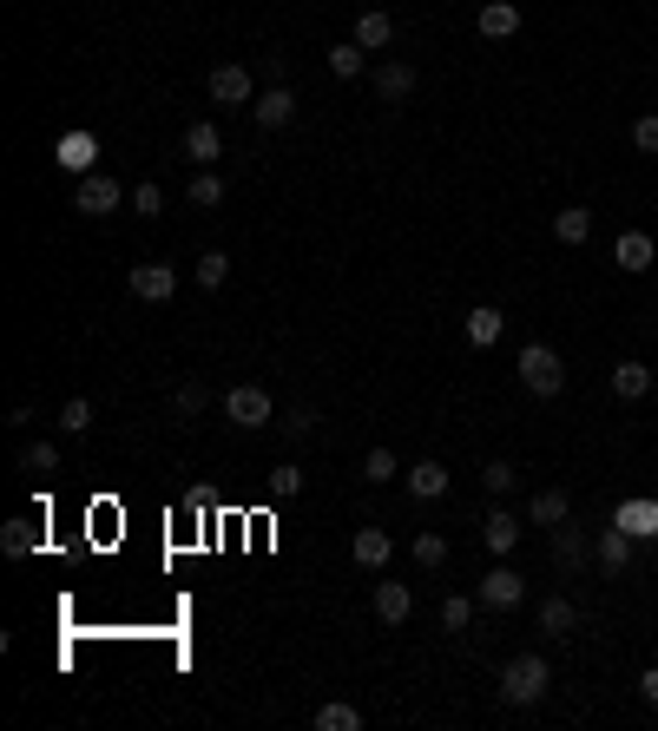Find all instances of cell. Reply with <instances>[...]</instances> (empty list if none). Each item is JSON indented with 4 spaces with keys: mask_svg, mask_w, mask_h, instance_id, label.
I'll return each instance as SVG.
<instances>
[{
    "mask_svg": "<svg viewBox=\"0 0 658 731\" xmlns=\"http://www.w3.org/2000/svg\"><path fill=\"white\" fill-rule=\"evenodd\" d=\"M547 659H540V652H514V659H507V672H501V699L507 705H533L540 699V692H547Z\"/></svg>",
    "mask_w": 658,
    "mask_h": 731,
    "instance_id": "1",
    "label": "cell"
},
{
    "mask_svg": "<svg viewBox=\"0 0 658 731\" xmlns=\"http://www.w3.org/2000/svg\"><path fill=\"white\" fill-rule=\"evenodd\" d=\"M514 369H520V382H527L533 396H560V389H566V363L547 350V343H527Z\"/></svg>",
    "mask_w": 658,
    "mask_h": 731,
    "instance_id": "2",
    "label": "cell"
},
{
    "mask_svg": "<svg viewBox=\"0 0 658 731\" xmlns=\"http://www.w3.org/2000/svg\"><path fill=\"white\" fill-rule=\"evenodd\" d=\"M224 415H231L237 429H264V422H270L277 409H270V396L257 389V382H237L231 396H224Z\"/></svg>",
    "mask_w": 658,
    "mask_h": 731,
    "instance_id": "3",
    "label": "cell"
},
{
    "mask_svg": "<svg viewBox=\"0 0 658 731\" xmlns=\"http://www.w3.org/2000/svg\"><path fill=\"white\" fill-rule=\"evenodd\" d=\"M126 284H132V297H139V303H172L178 297V271H172V264H132Z\"/></svg>",
    "mask_w": 658,
    "mask_h": 731,
    "instance_id": "4",
    "label": "cell"
},
{
    "mask_svg": "<svg viewBox=\"0 0 658 731\" xmlns=\"http://www.w3.org/2000/svg\"><path fill=\"white\" fill-rule=\"evenodd\" d=\"M119 178H106V172H86L79 178V198H73V211H86V218H106V211H119Z\"/></svg>",
    "mask_w": 658,
    "mask_h": 731,
    "instance_id": "5",
    "label": "cell"
},
{
    "mask_svg": "<svg viewBox=\"0 0 658 731\" xmlns=\"http://www.w3.org/2000/svg\"><path fill=\"white\" fill-rule=\"evenodd\" d=\"M251 119L264 132H283L290 119H297V93H290V86H264V93L251 99Z\"/></svg>",
    "mask_w": 658,
    "mask_h": 731,
    "instance_id": "6",
    "label": "cell"
},
{
    "mask_svg": "<svg viewBox=\"0 0 658 731\" xmlns=\"http://www.w3.org/2000/svg\"><path fill=\"white\" fill-rule=\"evenodd\" d=\"M211 99L218 106H251V66H237V60H224V66H211Z\"/></svg>",
    "mask_w": 658,
    "mask_h": 731,
    "instance_id": "7",
    "label": "cell"
},
{
    "mask_svg": "<svg viewBox=\"0 0 658 731\" xmlns=\"http://www.w3.org/2000/svg\"><path fill=\"white\" fill-rule=\"evenodd\" d=\"M652 257H658V244L645 238V231H619V244H612V264L626 277H639V271H652Z\"/></svg>",
    "mask_w": 658,
    "mask_h": 731,
    "instance_id": "8",
    "label": "cell"
},
{
    "mask_svg": "<svg viewBox=\"0 0 658 731\" xmlns=\"http://www.w3.org/2000/svg\"><path fill=\"white\" fill-rule=\"evenodd\" d=\"M408 613H415V593H408V580H376V620H382V626H402Z\"/></svg>",
    "mask_w": 658,
    "mask_h": 731,
    "instance_id": "9",
    "label": "cell"
},
{
    "mask_svg": "<svg viewBox=\"0 0 658 731\" xmlns=\"http://www.w3.org/2000/svg\"><path fill=\"white\" fill-rule=\"evenodd\" d=\"M395 40V14L389 7H369V14H356V47L362 53H382Z\"/></svg>",
    "mask_w": 658,
    "mask_h": 731,
    "instance_id": "10",
    "label": "cell"
},
{
    "mask_svg": "<svg viewBox=\"0 0 658 731\" xmlns=\"http://www.w3.org/2000/svg\"><path fill=\"white\" fill-rule=\"evenodd\" d=\"M520 593H527V587H520V573H514V567H494V573L481 580V606H494V613L520 606Z\"/></svg>",
    "mask_w": 658,
    "mask_h": 731,
    "instance_id": "11",
    "label": "cell"
},
{
    "mask_svg": "<svg viewBox=\"0 0 658 731\" xmlns=\"http://www.w3.org/2000/svg\"><path fill=\"white\" fill-rule=\"evenodd\" d=\"M389 554H395V541H389V527H356V567L382 573V567H389Z\"/></svg>",
    "mask_w": 658,
    "mask_h": 731,
    "instance_id": "12",
    "label": "cell"
},
{
    "mask_svg": "<svg viewBox=\"0 0 658 731\" xmlns=\"http://www.w3.org/2000/svg\"><path fill=\"white\" fill-rule=\"evenodd\" d=\"M474 27H481L487 40H514V33H520V7H514V0H487Z\"/></svg>",
    "mask_w": 658,
    "mask_h": 731,
    "instance_id": "13",
    "label": "cell"
},
{
    "mask_svg": "<svg viewBox=\"0 0 658 731\" xmlns=\"http://www.w3.org/2000/svg\"><path fill=\"white\" fill-rule=\"evenodd\" d=\"M376 93L389 99V106H395V99H408V93H415V66H408V60H382L376 66Z\"/></svg>",
    "mask_w": 658,
    "mask_h": 731,
    "instance_id": "14",
    "label": "cell"
},
{
    "mask_svg": "<svg viewBox=\"0 0 658 731\" xmlns=\"http://www.w3.org/2000/svg\"><path fill=\"white\" fill-rule=\"evenodd\" d=\"M408 494H415V501H441V494H448V468H441V461H415V468H408Z\"/></svg>",
    "mask_w": 658,
    "mask_h": 731,
    "instance_id": "15",
    "label": "cell"
},
{
    "mask_svg": "<svg viewBox=\"0 0 658 731\" xmlns=\"http://www.w3.org/2000/svg\"><path fill=\"white\" fill-rule=\"evenodd\" d=\"M501 330H507V317L494 310V303L468 310V343H474V350H487V343H501Z\"/></svg>",
    "mask_w": 658,
    "mask_h": 731,
    "instance_id": "16",
    "label": "cell"
},
{
    "mask_svg": "<svg viewBox=\"0 0 658 731\" xmlns=\"http://www.w3.org/2000/svg\"><path fill=\"white\" fill-rule=\"evenodd\" d=\"M218 152H224L218 126H211V119H198V126L185 132V159H191V165H211V159H218Z\"/></svg>",
    "mask_w": 658,
    "mask_h": 731,
    "instance_id": "17",
    "label": "cell"
},
{
    "mask_svg": "<svg viewBox=\"0 0 658 731\" xmlns=\"http://www.w3.org/2000/svg\"><path fill=\"white\" fill-rule=\"evenodd\" d=\"M185 198H191V211H211V205H224V178H218V172H204V165H191V185H185Z\"/></svg>",
    "mask_w": 658,
    "mask_h": 731,
    "instance_id": "18",
    "label": "cell"
},
{
    "mask_svg": "<svg viewBox=\"0 0 658 731\" xmlns=\"http://www.w3.org/2000/svg\"><path fill=\"white\" fill-rule=\"evenodd\" d=\"M553 238H560V244H586V238H593V211H580V205L553 211Z\"/></svg>",
    "mask_w": 658,
    "mask_h": 731,
    "instance_id": "19",
    "label": "cell"
},
{
    "mask_svg": "<svg viewBox=\"0 0 658 731\" xmlns=\"http://www.w3.org/2000/svg\"><path fill=\"white\" fill-rule=\"evenodd\" d=\"M645 389H652V369H645V363H619V369H612V396H619V402H639Z\"/></svg>",
    "mask_w": 658,
    "mask_h": 731,
    "instance_id": "20",
    "label": "cell"
},
{
    "mask_svg": "<svg viewBox=\"0 0 658 731\" xmlns=\"http://www.w3.org/2000/svg\"><path fill=\"white\" fill-rule=\"evenodd\" d=\"M553 560H560V567L566 573H573V567H586V534H580V527H553Z\"/></svg>",
    "mask_w": 658,
    "mask_h": 731,
    "instance_id": "21",
    "label": "cell"
},
{
    "mask_svg": "<svg viewBox=\"0 0 658 731\" xmlns=\"http://www.w3.org/2000/svg\"><path fill=\"white\" fill-rule=\"evenodd\" d=\"M580 626V613H573V600H547L540 606V633H553V639H566Z\"/></svg>",
    "mask_w": 658,
    "mask_h": 731,
    "instance_id": "22",
    "label": "cell"
},
{
    "mask_svg": "<svg viewBox=\"0 0 658 731\" xmlns=\"http://www.w3.org/2000/svg\"><path fill=\"white\" fill-rule=\"evenodd\" d=\"M533 521H540V527H560L566 521V488H540V494H533Z\"/></svg>",
    "mask_w": 658,
    "mask_h": 731,
    "instance_id": "23",
    "label": "cell"
},
{
    "mask_svg": "<svg viewBox=\"0 0 658 731\" xmlns=\"http://www.w3.org/2000/svg\"><path fill=\"white\" fill-rule=\"evenodd\" d=\"M514 541H520L514 514H507V508H494V514H487V547H494V554H514Z\"/></svg>",
    "mask_w": 658,
    "mask_h": 731,
    "instance_id": "24",
    "label": "cell"
},
{
    "mask_svg": "<svg viewBox=\"0 0 658 731\" xmlns=\"http://www.w3.org/2000/svg\"><path fill=\"white\" fill-rule=\"evenodd\" d=\"M303 494V468L297 461H277V468H270V501H297Z\"/></svg>",
    "mask_w": 658,
    "mask_h": 731,
    "instance_id": "25",
    "label": "cell"
},
{
    "mask_svg": "<svg viewBox=\"0 0 658 731\" xmlns=\"http://www.w3.org/2000/svg\"><path fill=\"white\" fill-rule=\"evenodd\" d=\"M599 560H606L612 573H619V567H626V560H632V541H626V527H619V521H612L606 534H599Z\"/></svg>",
    "mask_w": 658,
    "mask_h": 731,
    "instance_id": "26",
    "label": "cell"
},
{
    "mask_svg": "<svg viewBox=\"0 0 658 731\" xmlns=\"http://www.w3.org/2000/svg\"><path fill=\"white\" fill-rule=\"evenodd\" d=\"M93 159H99V145H93V139H86V132H73V139H66V145H60V165H73V172H79V178L93 172Z\"/></svg>",
    "mask_w": 658,
    "mask_h": 731,
    "instance_id": "27",
    "label": "cell"
},
{
    "mask_svg": "<svg viewBox=\"0 0 658 731\" xmlns=\"http://www.w3.org/2000/svg\"><path fill=\"white\" fill-rule=\"evenodd\" d=\"M316 731H362V712L336 699V705H323V712H316Z\"/></svg>",
    "mask_w": 658,
    "mask_h": 731,
    "instance_id": "28",
    "label": "cell"
},
{
    "mask_svg": "<svg viewBox=\"0 0 658 731\" xmlns=\"http://www.w3.org/2000/svg\"><path fill=\"white\" fill-rule=\"evenodd\" d=\"M20 468H27V475H53V468H60V448L53 442H27L20 448Z\"/></svg>",
    "mask_w": 658,
    "mask_h": 731,
    "instance_id": "29",
    "label": "cell"
},
{
    "mask_svg": "<svg viewBox=\"0 0 658 731\" xmlns=\"http://www.w3.org/2000/svg\"><path fill=\"white\" fill-rule=\"evenodd\" d=\"M441 626H448V633H468L474 626V600L468 593H448V600H441Z\"/></svg>",
    "mask_w": 658,
    "mask_h": 731,
    "instance_id": "30",
    "label": "cell"
},
{
    "mask_svg": "<svg viewBox=\"0 0 658 731\" xmlns=\"http://www.w3.org/2000/svg\"><path fill=\"white\" fill-rule=\"evenodd\" d=\"M329 73H336V80H356V73H362V47H356V40L329 47Z\"/></svg>",
    "mask_w": 658,
    "mask_h": 731,
    "instance_id": "31",
    "label": "cell"
},
{
    "mask_svg": "<svg viewBox=\"0 0 658 731\" xmlns=\"http://www.w3.org/2000/svg\"><path fill=\"white\" fill-rule=\"evenodd\" d=\"M395 475H402V468H395L389 448H369V455H362V481H376V488H382V481H395Z\"/></svg>",
    "mask_w": 658,
    "mask_h": 731,
    "instance_id": "32",
    "label": "cell"
},
{
    "mask_svg": "<svg viewBox=\"0 0 658 731\" xmlns=\"http://www.w3.org/2000/svg\"><path fill=\"white\" fill-rule=\"evenodd\" d=\"M415 567H448V541H441V534H415Z\"/></svg>",
    "mask_w": 658,
    "mask_h": 731,
    "instance_id": "33",
    "label": "cell"
},
{
    "mask_svg": "<svg viewBox=\"0 0 658 731\" xmlns=\"http://www.w3.org/2000/svg\"><path fill=\"white\" fill-rule=\"evenodd\" d=\"M619 527H626V534H658V508L652 501H632V508L619 514Z\"/></svg>",
    "mask_w": 658,
    "mask_h": 731,
    "instance_id": "34",
    "label": "cell"
},
{
    "mask_svg": "<svg viewBox=\"0 0 658 731\" xmlns=\"http://www.w3.org/2000/svg\"><path fill=\"white\" fill-rule=\"evenodd\" d=\"M60 429H66V435H86V429H93V402L73 396V402L60 409Z\"/></svg>",
    "mask_w": 658,
    "mask_h": 731,
    "instance_id": "35",
    "label": "cell"
},
{
    "mask_svg": "<svg viewBox=\"0 0 658 731\" xmlns=\"http://www.w3.org/2000/svg\"><path fill=\"white\" fill-rule=\"evenodd\" d=\"M0 554H33V527L27 521H7V527H0Z\"/></svg>",
    "mask_w": 658,
    "mask_h": 731,
    "instance_id": "36",
    "label": "cell"
},
{
    "mask_svg": "<svg viewBox=\"0 0 658 731\" xmlns=\"http://www.w3.org/2000/svg\"><path fill=\"white\" fill-rule=\"evenodd\" d=\"M224 277H231V257H224V251H204V257H198V284H204V290H218Z\"/></svg>",
    "mask_w": 658,
    "mask_h": 731,
    "instance_id": "37",
    "label": "cell"
},
{
    "mask_svg": "<svg viewBox=\"0 0 658 731\" xmlns=\"http://www.w3.org/2000/svg\"><path fill=\"white\" fill-rule=\"evenodd\" d=\"M178 415H204V402H211V396H204V382H178Z\"/></svg>",
    "mask_w": 658,
    "mask_h": 731,
    "instance_id": "38",
    "label": "cell"
},
{
    "mask_svg": "<svg viewBox=\"0 0 658 731\" xmlns=\"http://www.w3.org/2000/svg\"><path fill=\"white\" fill-rule=\"evenodd\" d=\"M481 481H487V494H507V488H514V461H487Z\"/></svg>",
    "mask_w": 658,
    "mask_h": 731,
    "instance_id": "39",
    "label": "cell"
},
{
    "mask_svg": "<svg viewBox=\"0 0 658 731\" xmlns=\"http://www.w3.org/2000/svg\"><path fill=\"white\" fill-rule=\"evenodd\" d=\"M632 145H639V152H652V159H658V112H645L639 126H632Z\"/></svg>",
    "mask_w": 658,
    "mask_h": 731,
    "instance_id": "40",
    "label": "cell"
},
{
    "mask_svg": "<svg viewBox=\"0 0 658 731\" xmlns=\"http://www.w3.org/2000/svg\"><path fill=\"white\" fill-rule=\"evenodd\" d=\"M132 205H139V211H145V218H158V211H165V191H158V185H152V178H145V185H139V191H132Z\"/></svg>",
    "mask_w": 658,
    "mask_h": 731,
    "instance_id": "41",
    "label": "cell"
},
{
    "mask_svg": "<svg viewBox=\"0 0 658 731\" xmlns=\"http://www.w3.org/2000/svg\"><path fill=\"white\" fill-rule=\"evenodd\" d=\"M283 429H290V435H310L316 429V409H310V402H297V409L283 415Z\"/></svg>",
    "mask_w": 658,
    "mask_h": 731,
    "instance_id": "42",
    "label": "cell"
},
{
    "mask_svg": "<svg viewBox=\"0 0 658 731\" xmlns=\"http://www.w3.org/2000/svg\"><path fill=\"white\" fill-rule=\"evenodd\" d=\"M639 692H645V699L658 705V666H652V672H645V679H639Z\"/></svg>",
    "mask_w": 658,
    "mask_h": 731,
    "instance_id": "43",
    "label": "cell"
}]
</instances>
